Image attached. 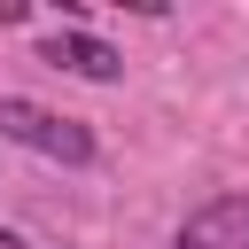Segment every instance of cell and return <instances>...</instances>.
<instances>
[{
    "mask_svg": "<svg viewBox=\"0 0 249 249\" xmlns=\"http://www.w3.org/2000/svg\"><path fill=\"white\" fill-rule=\"evenodd\" d=\"M0 249H39V241H23L16 226H0Z\"/></svg>",
    "mask_w": 249,
    "mask_h": 249,
    "instance_id": "cell-4",
    "label": "cell"
},
{
    "mask_svg": "<svg viewBox=\"0 0 249 249\" xmlns=\"http://www.w3.org/2000/svg\"><path fill=\"white\" fill-rule=\"evenodd\" d=\"M0 140L47 156V163H93V132L47 101H23V93H0Z\"/></svg>",
    "mask_w": 249,
    "mask_h": 249,
    "instance_id": "cell-1",
    "label": "cell"
},
{
    "mask_svg": "<svg viewBox=\"0 0 249 249\" xmlns=\"http://www.w3.org/2000/svg\"><path fill=\"white\" fill-rule=\"evenodd\" d=\"M171 249H249V195H218V202H202V210L171 233Z\"/></svg>",
    "mask_w": 249,
    "mask_h": 249,
    "instance_id": "cell-2",
    "label": "cell"
},
{
    "mask_svg": "<svg viewBox=\"0 0 249 249\" xmlns=\"http://www.w3.org/2000/svg\"><path fill=\"white\" fill-rule=\"evenodd\" d=\"M39 54H47L54 70H70V78H93V86H117V78H124V54H117L109 39H93V31H54Z\"/></svg>",
    "mask_w": 249,
    "mask_h": 249,
    "instance_id": "cell-3",
    "label": "cell"
}]
</instances>
